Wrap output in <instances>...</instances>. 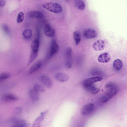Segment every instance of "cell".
Returning <instances> with one entry per match:
<instances>
[{
	"label": "cell",
	"instance_id": "6da1fadb",
	"mask_svg": "<svg viewBox=\"0 0 127 127\" xmlns=\"http://www.w3.org/2000/svg\"><path fill=\"white\" fill-rule=\"evenodd\" d=\"M42 7L47 10L55 13H59L63 11V8L59 4L53 2H48L42 4Z\"/></svg>",
	"mask_w": 127,
	"mask_h": 127
},
{
	"label": "cell",
	"instance_id": "7a4b0ae2",
	"mask_svg": "<svg viewBox=\"0 0 127 127\" xmlns=\"http://www.w3.org/2000/svg\"><path fill=\"white\" fill-rule=\"evenodd\" d=\"M117 89L114 87L108 89L101 96V100L103 103L107 102L117 93Z\"/></svg>",
	"mask_w": 127,
	"mask_h": 127
},
{
	"label": "cell",
	"instance_id": "3957f363",
	"mask_svg": "<svg viewBox=\"0 0 127 127\" xmlns=\"http://www.w3.org/2000/svg\"><path fill=\"white\" fill-rule=\"evenodd\" d=\"M71 48L68 47L66 48L65 52V65L67 68H70L72 65Z\"/></svg>",
	"mask_w": 127,
	"mask_h": 127
},
{
	"label": "cell",
	"instance_id": "277c9868",
	"mask_svg": "<svg viewBox=\"0 0 127 127\" xmlns=\"http://www.w3.org/2000/svg\"><path fill=\"white\" fill-rule=\"evenodd\" d=\"M59 50V47L56 41L53 39L51 42L48 58H50L57 53Z\"/></svg>",
	"mask_w": 127,
	"mask_h": 127
},
{
	"label": "cell",
	"instance_id": "5b68a950",
	"mask_svg": "<svg viewBox=\"0 0 127 127\" xmlns=\"http://www.w3.org/2000/svg\"><path fill=\"white\" fill-rule=\"evenodd\" d=\"M102 78L100 77H95L85 79L83 83V87L85 88L91 86L95 83L102 80Z\"/></svg>",
	"mask_w": 127,
	"mask_h": 127
},
{
	"label": "cell",
	"instance_id": "8992f818",
	"mask_svg": "<svg viewBox=\"0 0 127 127\" xmlns=\"http://www.w3.org/2000/svg\"><path fill=\"white\" fill-rule=\"evenodd\" d=\"M94 108V104L92 103L86 104L84 106L81 110V113L84 115L90 114L93 111Z\"/></svg>",
	"mask_w": 127,
	"mask_h": 127
},
{
	"label": "cell",
	"instance_id": "52a82bcc",
	"mask_svg": "<svg viewBox=\"0 0 127 127\" xmlns=\"http://www.w3.org/2000/svg\"><path fill=\"white\" fill-rule=\"evenodd\" d=\"M105 41L101 39L95 41L93 44V49L97 51H101L104 48L105 46Z\"/></svg>",
	"mask_w": 127,
	"mask_h": 127
},
{
	"label": "cell",
	"instance_id": "ba28073f",
	"mask_svg": "<svg viewBox=\"0 0 127 127\" xmlns=\"http://www.w3.org/2000/svg\"><path fill=\"white\" fill-rule=\"evenodd\" d=\"M84 36L88 39H92L95 38L97 35V32L95 30L91 29L85 30L83 32Z\"/></svg>",
	"mask_w": 127,
	"mask_h": 127
},
{
	"label": "cell",
	"instance_id": "9c48e42d",
	"mask_svg": "<svg viewBox=\"0 0 127 127\" xmlns=\"http://www.w3.org/2000/svg\"><path fill=\"white\" fill-rule=\"evenodd\" d=\"M47 112L48 111H46L41 113L40 115L34 121L32 125V127H39Z\"/></svg>",
	"mask_w": 127,
	"mask_h": 127
},
{
	"label": "cell",
	"instance_id": "30bf717a",
	"mask_svg": "<svg viewBox=\"0 0 127 127\" xmlns=\"http://www.w3.org/2000/svg\"><path fill=\"white\" fill-rule=\"evenodd\" d=\"M44 31L45 35L48 37H52L54 35L55 30L49 24H47L45 25Z\"/></svg>",
	"mask_w": 127,
	"mask_h": 127
},
{
	"label": "cell",
	"instance_id": "8fae6325",
	"mask_svg": "<svg viewBox=\"0 0 127 127\" xmlns=\"http://www.w3.org/2000/svg\"><path fill=\"white\" fill-rule=\"evenodd\" d=\"M41 81L43 84L48 88H50L52 86V82L51 79L48 76L42 75L40 78Z\"/></svg>",
	"mask_w": 127,
	"mask_h": 127
},
{
	"label": "cell",
	"instance_id": "7c38bea8",
	"mask_svg": "<svg viewBox=\"0 0 127 127\" xmlns=\"http://www.w3.org/2000/svg\"><path fill=\"white\" fill-rule=\"evenodd\" d=\"M55 79L57 80L62 82L67 81L69 78V75L64 73H57L55 76Z\"/></svg>",
	"mask_w": 127,
	"mask_h": 127
},
{
	"label": "cell",
	"instance_id": "4fadbf2b",
	"mask_svg": "<svg viewBox=\"0 0 127 127\" xmlns=\"http://www.w3.org/2000/svg\"><path fill=\"white\" fill-rule=\"evenodd\" d=\"M111 59L110 55L107 53H105L99 55L98 57V61L102 63H106L109 61Z\"/></svg>",
	"mask_w": 127,
	"mask_h": 127
},
{
	"label": "cell",
	"instance_id": "5bb4252c",
	"mask_svg": "<svg viewBox=\"0 0 127 127\" xmlns=\"http://www.w3.org/2000/svg\"><path fill=\"white\" fill-rule=\"evenodd\" d=\"M29 17L31 18H42L43 17V13L39 11L31 10L28 13Z\"/></svg>",
	"mask_w": 127,
	"mask_h": 127
},
{
	"label": "cell",
	"instance_id": "9a60e30c",
	"mask_svg": "<svg viewBox=\"0 0 127 127\" xmlns=\"http://www.w3.org/2000/svg\"><path fill=\"white\" fill-rule=\"evenodd\" d=\"M41 63L39 61L35 63L31 67L29 71L30 74H32L38 70L41 66Z\"/></svg>",
	"mask_w": 127,
	"mask_h": 127
},
{
	"label": "cell",
	"instance_id": "2e32d148",
	"mask_svg": "<svg viewBox=\"0 0 127 127\" xmlns=\"http://www.w3.org/2000/svg\"><path fill=\"white\" fill-rule=\"evenodd\" d=\"M29 95L30 98L33 100L37 101L39 98V94L35 92L33 89H31L29 91Z\"/></svg>",
	"mask_w": 127,
	"mask_h": 127
},
{
	"label": "cell",
	"instance_id": "e0dca14e",
	"mask_svg": "<svg viewBox=\"0 0 127 127\" xmlns=\"http://www.w3.org/2000/svg\"><path fill=\"white\" fill-rule=\"evenodd\" d=\"M123 66V63L122 61L119 59L115 60L113 63V67L115 70L117 71L120 70Z\"/></svg>",
	"mask_w": 127,
	"mask_h": 127
},
{
	"label": "cell",
	"instance_id": "ac0fdd59",
	"mask_svg": "<svg viewBox=\"0 0 127 127\" xmlns=\"http://www.w3.org/2000/svg\"><path fill=\"white\" fill-rule=\"evenodd\" d=\"M74 4L76 8L80 10L84 9L85 6L84 2L82 0H75Z\"/></svg>",
	"mask_w": 127,
	"mask_h": 127
},
{
	"label": "cell",
	"instance_id": "d6986e66",
	"mask_svg": "<svg viewBox=\"0 0 127 127\" xmlns=\"http://www.w3.org/2000/svg\"><path fill=\"white\" fill-rule=\"evenodd\" d=\"M22 35L24 38L26 39H30L32 36V30L30 29L25 30L22 32Z\"/></svg>",
	"mask_w": 127,
	"mask_h": 127
},
{
	"label": "cell",
	"instance_id": "ffe728a7",
	"mask_svg": "<svg viewBox=\"0 0 127 127\" xmlns=\"http://www.w3.org/2000/svg\"><path fill=\"white\" fill-rule=\"evenodd\" d=\"M39 46V42L38 39H35L32 42L31 44L32 51L38 52Z\"/></svg>",
	"mask_w": 127,
	"mask_h": 127
},
{
	"label": "cell",
	"instance_id": "44dd1931",
	"mask_svg": "<svg viewBox=\"0 0 127 127\" xmlns=\"http://www.w3.org/2000/svg\"><path fill=\"white\" fill-rule=\"evenodd\" d=\"M73 37L76 45H77L81 40V35L78 31H76L74 33Z\"/></svg>",
	"mask_w": 127,
	"mask_h": 127
},
{
	"label": "cell",
	"instance_id": "7402d4cb",
	"mask_svg": "<svg viewBox=\"0 0 127 127\" xmlns=\"http://www.w3.org/2000/svg\"><path fill=\"white\" fill-rule=\"evenodd\" d=\"M3 99L7 101H12L16 100L18 98L13 94H9L5 95L3 97Z\"/></svg>",
	"mask_w": 127,
	"mask_h": 127
},
{
	"label": "cell",
	"instance_id": "603a6c76",
	"mask_svg": "<svg viewBox=\"0 0 127 127\" xmlns=\"http://www.w3.org/2000/svg\"><path fill=\"white\" fill-rule=\"evenodd\" d=\"M38 52L32 51L30 56V59L28 63V65H29L36 58Z\"/></svg>",
	"mask_w": 127,
	"mask_h": 127
},
{
	"label": "cell",
	"instance_id": "cb8c5ba5",
	"mask_svg": "<svg viewBox=\"0 0 127 127\" xmlns=\"http://www.w3.org/2000/svg\"><path fill=\"white\" fill-rule=\"evenodd\" d=\"M33 89L38 94L43 92L45 90L42 86L38 84H36L34 85Z\"/></svg>",
	"mask_w": 127,
	"mask_h": 127
},
{
	"label": "cell",
	"instance_id": "d4e9b609",
	"mask_svg": "<svg viewBox=\"0 0 127 127\" xmlns=\"http://www.w3.org/2000/svg\"><path fill=\"white\" fill-rule=\"evenodd\" d=\"M24 18V14L22 12H21L18 14L17 19V22L20 23L22 22Z\"/></svg>",
	"mask_w": 127,
	"mask_h": 127
},
{
	"label": "cell",
	"instance_id": "484cf974",
	"mask_svg": "<svg viewBox=\"0 0 127 127\" xmlns=\"http://www.w3.org/2000/svg\"><path fill=\"white\" fill-rule=\"evenodd\" d=\"M1 28L3 31L7 34H10V29L9 26L6 24H3Z\"/></svg>",
	"mask_w": 127,
	"mask_h": 127
},
{
	"label": "cell",
	"instance_id": "4316f807",
	"mask_svg": "<svg viewBox=\"0 0 127 127\" xmlns=\"http://www.w3.org/2000/svg\"><path fill=\"white\" fill-rule=\"evenodd\" d=\"M26 122L24 121H21L17 124L11 127H26Z\"/></svg>",
	"mask_w": 127,
	"mask_h": 127
},
{
	"label": "cell",
	"instance_id": "83f0119b",
	"mask_svg": "<svg viewBox=\"0 0 127 127\" xmlns=\"http://www.w3.org/2000/svg\"><path fill=\"white\" fill-rule=\"evenodd\" d=\"M9 75L7 73H3L0 75V81L2 80L8 78Z\"/></svg>",
	"mask_w": 127,
	"mask_h": 127
},
{
	"label": "cell",
	"instance_id": "f1b7e54d",
	"mask_svg": "<svg viewBox=\"0 0 127 127\" xmlns=\"http://www.w3.org/2000/svg\"><path fill=\"white\" fill-rule=\"evenodd\" d=\"M114 87L113 83L112 82H109L107 83L105 86V87L108 89Z\"/></svg>",
	"mask_w": 127,
	"mask_h": 127
},
{
	"label": "cell",
	"instance_id": "f546056e",
	"mask_svg": "<svg viewBox=\"0 0 127 127\" xmlns=\"http://www.w3.org/2000/svg\"><path fill=\"white\" fill-rule=\"evenodd\" d=\"M100 91V89L98 88H94L91 91V93L93 95H95L98 93Z\"/></svg>",
	"mask_w": 127,
	"mask_h": 127
},
{
	"label": "cell",
	"instance_id": "4dcf8cb0",
	"mask_svg": "<svg viewBox=\"0 0 127 127\" xmlns=\"http://www.w3.org/2000/svg\"><path fill=\"white\" fill-rule=\"evenodd\" d=\"M6 3V1L5 0H0V6H4Z\"/></svg>",
	"mask_w": 127,
	"mask_h": 127
}]
</instances>
